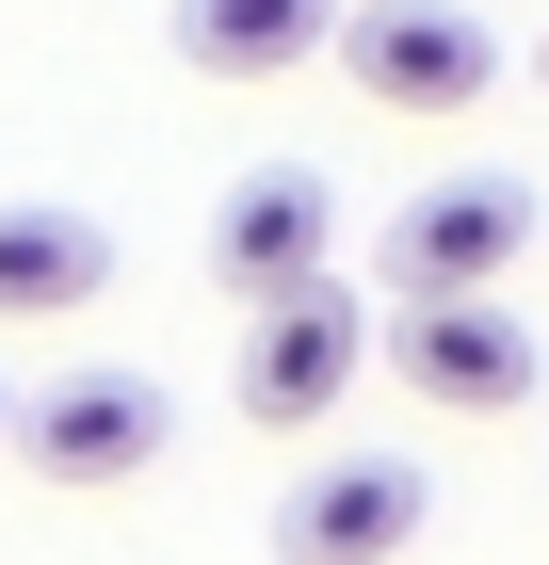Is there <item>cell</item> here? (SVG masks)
<instances>
[{
    "label": "cell",
    "instance_id": "8fae6325",
    "mask_svg": "<svg viewBox=\"0 0 549 565\" xmlns=\"http://www.w3.org/2000/svg\"><path fill=\"white\" fill-rule=\"evenodd\" d=\"M0 404H17V388H0Z\"/></svg>",
    "mask_w": 549,
    "mask_h": 565
},
{
    "label": "cell",
    "instance_id": "ba28073f",
    "mask_svg": "<svg viewBox=\"0 0 549 565\" xmlns=\"http://www.w3.org/2000/svg\"><path fill=\"white\" fill-rule=\"evenodd\" d=\"M114 291V226L97 211H0V323H65V307H97Z\"/></svg>",
    "mask_w": 549,
    "mask_h": 565
},
{
    "label": "cell",
    "instance_id": "5b68a950",
    "mask_svg": "<svg viewBox=\"0 0 549 565\" xmlns=\"http://www.w3.org/2000/svg\"><path fill=\"white\" fill-rule=\"evenodd\" d=\"M421 518H436L421 452H307L275 484V565H404Z\"/></svg>",
    "mask_w": 549,
    "mask_h": 565
},
{
    "label": "cell",
    "instance_id": "6da1fadb",
    "mask_svg": "<svg viewBox=\"0 0 549 565\" xmlns=\"http://www.w3.org/2000/svg\"><path fill=\"white\" fill-rule=\"evenodd\" d=\"M0 452H17L33 484H65V501H114V484H146L178 452V404H162V372L97 355V372H49V388L0 404Z\"/></svg>",
    "mask_w": 549,
    "mask_h": 565
},
{
    "label": "cell",
    "instance_id": "7a4b0ae2",
    "mask_svg": "<svg viewBox=\"0 0 549 565\" xmlns=\"http://www.w3.org/2000/svg\"><path fill=\"white\" fill-rule=\"evenodd\" d=\"M324 49H339V82L372 114H485L502 97V33L468 0H339Z\"/></svg>",
    "mask_w": 549,
    "mask_h": 565
},
{
    "label": "cell",
    "instance_id": "3957f363",
    "mask_svg": "<svg viewBox=\"0 0 549 565\" xmlns=\"http://www.w3.org/2000/svg\"><path fill=\"white\" fill-rule=\"evenodd\" d=\"M356 388H372V307L339 291V275L243 307V420H258V436H324Z\"/></svg>",
    "mask_w": 549,
    "mask_h": 565
},
{
    "label": "cell",
    "instance_id": "30bf717a",
    "mask_svg": "<svg viewBox=\"0 0 549 565\" xmlns=\"http://www.w3.org/2000/svg\"><path fill=\"white\" fill-rule=\"evenodd\" d=\"M534 82H549V49H534Z\"/></svg>",
    "mask_w": 549,
    "mask_h": 565
},
{
    "label": "cell",
    "instance_id": "277c9868",
    "mask_svg": "<svg viewBox=\"0 0 549 565\" xmlns=\"http://www.w3.org/2000/svg\"><path fill=\"white\" fill-rule=\"evenodd\" d=\"M517 243H534V178L468 162V178H421V194L388 211L372 275H388V307H436V291H502V275H517Z\"/></svg>",
    "mask_w": 549,
    "mask_h": 565
},
{
    "label": "cell",
    "instance_id": "8992f818",
    "mask_svg": "<svg viewBox=\"0 0 549 565\" xmlns=\"http://www.w3.org/2000/svg\"><path fill=\"white\" fill-rule=\"evenodd\" d=\"M372 372H404L453 420H502V404H534V323L502 291H436V307H388L372 323Z\"/></svg>",
    "mask_w": 549,
    "mask_h": 565
},
{
    "label": "cell",
    "instance_id": "9c48e42d",
    "mask_svg": "<svg viewBox=\"0 0 549 565\" xmlns=\"http://www.w3.org/2000/svg\"><path fill=\"white\" fill-rule=\"evenodd\" d=\"M339 0H178V65L194 82H292V65H324Z\"/></svg>",
    "mask_w": 549,
    "mask_h": 565
},
{
    "label": "cell",
    "instance_id": "52a82bcc",
    "mask_svg": "<svg viewBox=\"0 0 549 565\" xmlns=\"http://www.w3.org/2000/svg\"><path fill=\"white\" fill-rule=\"evenodd\" d=\"M307 275H339V178L324 162H243L226 211H211V291L275 307V291H307Z\"/></svg>",
    "mask_w": 549,
    "mask_h": 565
}]
</instances>
